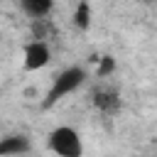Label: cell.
<instances>
[{"instance_id": "obj_1", "label": "cell", "mask_w": 157, "mask_h": 157, "mask_svg": "<svg viewBox=\"0 0 157 157\" xmlns=\"http://www.w3.org/2000/svg\"><path fill=\"white\" fill-rule=\"evenodd\" d=\"M83 81H86V69H81V66H69L61 74H56L54 83H52V88H49V93L44 98V108H52L56 101H61L64 96L74 93Z\"/></svg>"}, {"instance_id": "obj_2", "label": "cell", "mask_w": 157, "mask_h": 157, "mask_svg": "<svg viewBox=\"0 0 157 157\" xmlns=\"http://www.w3.org/2000/svg\"><path fill=\"white\" fill-rule=\"evenodd\" d=\"M49 150L56 157H81L83 155V142H81V135L74 128L59 125L49 132Z\"/></svg>"}, {"instance_id": "obj_3", "label": "cell", "mask_w": 157, "mask_h": 157, "mask_svg": "<svg viewBox=\"0 0 157 157\" xmlns=\"http://www.w3.org/2000/svg\"><path fill=\"white\" fill-rule=\"evenodd\" d=\"M22 59H25V69L27 71H37V69H44L52 59V49L47 42H39V39H32L29 44H25L22 49Z\"/></svg>"}, {"instance_id": "obj_4", "label": "cell", "mask_w": 157, "mask_h": 157, "mask_svg": "<svg viewBox=\"0 0 157 157\" xmlns=\"http://www.w3.org/2000/svg\"><path fill=\"white\" fill-rule=\"evenodd\" d=\"M32 142L27 135H5L0 137V157H17V155H25L29 152Z\"/></svg>"}, {"instance_id": "obj_5", "label": "cell", "mask_w": 157, "mask_h": 157, "mask_svg": "<svg viewBox=\"0 0 157 157\" xmlns=\"http://www.w3.org/2000/svg\"><path fill=\"white\" fill-rule=\"evenodd\" d=\"M93 105L101 113H115L120 108V96L115 88H98L93 91Z\"/></svg>"}, {"instance_id": "obj_6", "label": "cell", "mask_w": 157, "mask_h": 157, "mask_svg": "<svg viewBox=\"0 0 157 157\" xmlns=\"http://www.w3.org/2000/svg\"><path fill=\"white\" fill-rule=\"evenodd\" d=\"M17 2L29 20H47L49 12L54 10V0H17Z\"/></svg>"}, {"instance_id": "obj_7", "label": "cell", "mask_w": 157, "mask_h": 157, "mask_svg": "<svg viewBox=\"0 0 157 157\" xmlns=\"http://www.w3.org/2000/svg\"><path fill=\"white\" fill-rule=\"evenodd\" d=\"M74 25L78 29H88V25H91V5L86 0H81L78 7L74 10Z\"/></svg>"}, {"instance_id": "obj_8", "label": "cell", "mask_w": 157, "mask_h": 157, "mask_svg": "<svg viewBox=\"0 0 157 157\" xmlns=\"http://www.w3.org/2000/svg\"><path fill=\"white\" fill-rule=\"evenodd\" d=\"M113 69H115V61H113L110 56H103V59H101V66H98V76L103 78V76H108Z\"/></svg>"}, {"instance_id": "obj_9", "label": "cell", "mask_w": 157, "mask_h": 157, "mask_svg": "<svg viewBox=\"0 0 157 157\" xmlns=\"http://www.w3.org/2000/svg\"><path fill=\"white\" fill-rule=\"evenodd\" d=\"M142 2H150V0H142Z\"/></svg>"}]
</instances>
